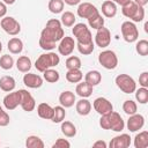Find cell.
<instances>
[{
  "label": "cell",
  "instance_id": "6da1fadb",
  "mask_svg": "<svg viewBox=\"0 0 148 148\" xmlns=\"http://www.w3.org/2000/svg\"><path fill=\"white\" fill-rule=\"evenodd\" d=\"M64 36H65V32H64L61 22L57 18H51L46 22V25L42 30L39 38L50 43H57V42H60V39Z\"/></svg>",
  "mask_w": 148,
  "mask_h": 148
},
{
  "label": "cell",
  "instance_id": "7a4b0ae2",
  "mask_svg": "<svg viewBox=\"0 0 148 148\" xmlns=\"http://www.w3.org/2000/svg\"><path fill=\"white\" fill-rule=\"evenodd\" d=\"M99 126L103 130H111L113 132H121L125 127V123L118 112L111 111L106 114L101 116Z\"/></svg>",
  "mask_w": 148,
  "mask_h": 148
},
{
  "label": "cell",
  "instance_id": "3957f363",
  "mask_svg": "<svg viewBox=\"0 0 148 148\" xmlns=\"http://www.w3.org/2000/svg\"><path fill=\"white\" fill-rule=\"evenodd\" d=\"M59 62H60V57L54 52H49L40 54L37 58V60L35 61V67L38 72L43 73L44 71L59 65Z\"/></svg>",
  "mask_w": 148,
  "mask_h": 148
},
{
  "label": "cell",
  "instance_id": "277c9868",
  "mask_svg": "<svg viewBox=\"0 0 148 148\" xmlns=\"http://www.w3.org/2000/svg\"><path fill=\"white\" fill-rule=\"evenodd\" d=\"M121 13L127 18L132 20V22H141L145 18V9L142 6L136 5L133 0L128 3L121 6Z\"/></svg>",
  "mask_w": 148,
  "mask_h": 148
},
{
  "label": "cell",
  "instance_id": "5b68a950",
  "mask_svg": "<svg viewBox=\"0 0 148 148\" xmlns=\"http://www.w3.org/2000/svg\"><path fill=\"white\" fill-rule=\"evenodd\" d=\"M72 32L74 37L76 38V43L80 44H88L92 42V35L84 23H76L74 24V28L72 29Z\"/></svg>",
  "mask_w": 148,
  "mask_h": 148
},
{
  "label": "cell",
  "instance_id": "8992f818",
  "mask_svg": "<svg viewBox=\"0 0 148 148\" xmlns=\"http://www.w3.org/2000/svg\"><path fill=\"white\" fill-rule=\"evenodd\" d=\"M120 31H121V36H123L124 40L127 43H134L139 38V30H138L135 23L132 21L123 22L121 27H120Z\"/></svg>",
  "mask_w": 148,
  "mask_h": 148
},
{
  "label": "cell",
  "instance_id": "52a82bcc",
  "mask_svg": "<svg viewBox=\"0 0 148 148\" xmlns=\"http://www.w3.org/2000/svg\"><path fill=\"white\" fill-rule=\"evenodd\" d=\"M114 82H116L117 87L125 94H132L136 89V83H135L134 79L132 76H130L128 74H119V75H117Z\"/></svg>",
  "mask_w": 148,
  "mask_h": 148
},
{
  "label": "cell",
  "instance_id": "ba28073f",
  "mask_svg": "<svg viewBox=\"0 0 148 148\" xmlns=\"http://www.w3.org/2000/svg\"><path fill=\"white\" fill-rule=\"evenodd\" d=\"M98 62L105 69H114L118 65V57L112 50H104L98 54Z\"/></svg>",
  "mask_w": 148,
  "mask_h": 148
},
{
  "label": "cell",
  "instance_id": "9c48e42d",
  "mask_svg": "<svg viewBox=\"0 0 148 148\" xmlns=\"http://www.w3.org/2000/svg\"><path fill=\"white\" fill-rule=\"evenodd\" d=\"M0 27L3 29V31L10 36H16L21 31V24L18 21H16L12 16H5L0 21Z\"/></svg>",
  "mask_w": 148,
  "mask_h": 148
},
{
  "label": "cell",
  "instance_id": "30bf717a",
  "mask_svg": "<svg viewBox=\"0 0 148 148\" xmlns=\"http://www.w3.org/2000/svg\"><path fill=\"white\" fill-rule=\"evenodd\" d=\"M111 43V32L108 28L102 27L97 29V32L95 35V44L99 46L101 49L108 47Z\"/></svg>",
  "mask_w": 148,
  "mask_h": 148
},
{
  "label": "cell",
  "instance_id": "8fae6325",
  "mask_svg": "<svg viewBox=\"0 0 148 148\" xmlns=\"http://www.w3.org/2000/svg\"><path fill=\"white\" fill-rule=\"evenodd\" d=\"M18 91L21 94V103H20L21 108L27 112L34 111V109L36 108V101L32 97V95L25 89H20Z\"/></svg>",
  "mask_w": 148,
  "mask_h": 148
},
{
  "label": "cell",
  "instance_id": "7c38bea8",
  "mask_svg": "<svg viewBox=\"0 0 148 148\" xmlns=\"http://www.w3.org/2000/svg\"><path fill=\"white\" fill-rule=\"evenodd\" d=\"M92 106H94L95 111H96L97 113H99L101 116H102V114H106V113L113 111V105H112V103H111L109 99H106L105 97H97V98L94 101Z\"/></svg>",
  "mask_w": 148,
  "mask_h": 148
},
{
  "label": "cell",
  "instance_id": "4fadbf2b",
  "mask_svg": "<svg viewBox=\"0 0 148 148\" xmlns=\"http://www.w3.org/2000/svg\"><path fill=\"white\" fill-rule=\"evenodd\" d=\"M75 46H76V43L74 42V38L73 37L64 36L60 39V43L58 45V51H59V53L61 56H69L74 51V47Z\"/></svg>",
  "mask_w": 148,
  "mask_h": 148
},
{
  "label": "cell",
  "instance_id": "5bb4252c",
  "mask_svg": "<svg viewBox=\"0 0 148 148\" xmlns=\"http://www.w3.org/2000/svg\"><path fill=\"white\" fill-rule=\"evenodd\" d=\"M3 105L7 110H14L16 109L20 103H21V94L20 91H9V94H7L3 97Z\"/></svg>",
  "mask_w": 148,
  "mask_h": 148
},
{
  "label": "cell",
  "instance_id": "9a60e30c",
  "mask_svg": "<svg viewBox=\"0 0 148 148\" xmlns=\"http://www.w3.org/2000/svg\"><path fill=\"white\" fill-rule=\"evenodd\" d=\"M98 9L96 8V6H94L92 3L90 2H82L77 7V15L81 17V18H89L96 14H98Z\"/></svg>",
  "mask_w": 148,
  "mask_h": 148
},
{
  "label": "cell",
  "instance_id": "2e32d148",
  "mask_svg": "<svg viewBox=\"0 0 148 148\" xmlns=\"http://www.w3.org/2000/svg\"><path fill=\"white\" fill-rule=\"evenodd\" d=\"M145 125V117L140 113L131 114L127 120V130L130 132H138Z\"/></svg>",
  "mask_w": 148,
  "mask_h": 148
},
{
  "label": "cell",
  "instance_id": "e0dca14e",
  "mask_svg": "<svg viewBox=\"0 0 148 148\" xmlns=\"http://www.w3.org/2000/svg\"><path fill=\"white\" fill-rule=\"evenodd\" d=\"M23 83L31 89H37L40 88L43 84V77L39 76L38 74H34V73H27L23 76Z\"/></svg>",
  "mask_w": 148,
  "mask_h": 148
},
{
  "label": "cell",
  "instance_id": "ac0fdd59",
  "mask_svg": "<svg viewBox=\"0 0 148 148\" xmlns=\"http://www.w3.org/2000/svg\"><path fill=\"white\" fill-rule=\"evenodd\" d=\"M130 146H131V136L126 133L114 136L109 143L110 148H127Z\"/></svg>",
  "mask_w": 148,
  "mask_h": 148
},
{
  "label": "cell",
  "instance_id": "d6986e66",
  "mask_svg": "<svg viewBox=\"0 0 148 148\" xmlns=\"http://www.w3.org/2000/svg\"><path fill=\"white\" fill-rule=\"evenodd\" d=\"M59 103L64 108H71V106H73L74 103H75V95H74V92H72L69 90L62 91L59 95Z\"/></svg>",
  "mask_w": 148,
  "mask_h": 148
},
{
  "label": "cell",
  "instance_id": "ffe728a7",
  "mask_svg": "<svg viewBox=\"0 0 148 148\" xmlns=\"http://www.w3.org/2000/svg\"><path fill=\"white\" fill-rule=\"evenodd\" d=\"M102 14L105 16V17H114L116 14H117V5L111 1V0H105L103 3H102Z\"/></svg>",
  "mask_w": 148,
  "mask_h": 148
},
{
  "label": "cell",
  "instance_id": "44dd1931",
  "mask_svg": "<svg viewBox=\"0 0 148 148\" xmlns=\"http://www.w3.org/2000/svg\"><path fill=\"white\" fill-rule=\"evenodd\" d=\"M92 89L94 87L89 83H87L86 81L84 82H79V84L76 86L75 88V92L81 97V98H88L89 96H91L92 94Z\"/></svg>",
  "mask_w": 148,
  "mask_h": 148
},
{
  "label": "cell",
  "instance_id": "7402d4cb",
  "mask_svg": "<svg viewBox=\"0 0 148 148\" xmlns=\"http://www.w3.org/2000/svg\"><path fill=\"white\" fill-rule=\"evenodd\" d=\"M37 113L40 118L46 119V120H51L52 116H53V108L47 103H40L37 106Z\"/></svg>",
  "mask_w": 148,
  "mask_h": 148
},
{
  "label": "cell",
  "instance_id": "603a6c76",
  "mask_svg": "<svg viewBox=\"0 0 148 148\" xmlns=\"http://www.w3.org/2000/svg\"><path fill=\"white\" fill-rule=\"evenodd\" d=\"M75 109L80 116H88L91 111V103L87 98H81L80 101L76 102Z\"/></svg>",
  "mask_w": 148,
  "mask_h": 148
},
{
  "label": "cell",
  "instance_id": "cb8c5ba5",
  "mask_svg": "<svg viewBox=\"0 0 148 148\" xmlns=\"http://www.w3.org/2000/svg\"><path fill=\"white\" fill-rule=\"evenodd\" d=\"M15 86H16V83H15V80L13 76L3 75L0 77V89L2 91H6V92L13 91Z\"/></svg>",
  "mask_w": 148,
  "mask_h": 148
},
{
  "label": "cell",
  "instance_id": "d4e9b609",
  "mask_svg": "<svg viewBox=\"0 0 148 148\" xmlns=\"http://www.w3.org/2000/svg\"><path fill=\"white\" fill-rule=\"evenodd\" d=\"M7 49L9 50L10 53L13 54H18L22 52L23 50V42L17 38V37H13L8 40V44H7Z\"/></svg>",
  "mask_w": 148,
  "mask_h": 148
},
{
  "label": "cell",
  "instance_id": "484cf974",
  "mask_svg": "<svg viewBox=\"0 0 148 148\" xmlns=\"http://www.w3.org/2000/svg\"><path fill=\"white\" fill-rule=\"evenodd\" d=\"M84 81H86L87 83L91 84L92 87H95V86H97V84L101 83V81H102V74H101L98 71H96V69L89 71V72L84 75Z\"/></svg>",
  "mask_w": 148,
  "mask_h": 148
},
{
  "label": "cell",
  "instance_id": "4316f807",
  "mask_svg": "<svg viewBox=\"0 0 148 148\" xmlns=\"http://www.w3.org/2000/svg\"><path fill=\"white\" fill-rule=\"evenodd\" d=\"M16 68L22 73H28L31 68V60L27 56H21L16 60Z\"/></svg>",
  "mask_w": 148,
  "mask_h": 148
},
{
  "label": "cell",
  "instance_id": "83f0119b",
  "mask_svg": "<svg viewBox=\"0 0 148 148\" xmlns=\"http://www.w3.org/2000/svg\"><path fill=\"white\" fill-rule=\"evenodd\" d=\"M61 132L67 138H73L76 135V127L72 121H61Z\"/></svg>",
  "mask_w": 148,
  "mask_h": 148
},
{
  "label": "cell",
  "instance_id": "f1b7e54d",
  "mask_svg": "<svg viewBox=\"0 0 148 148\" xmlns=\"http://www.w3.org/2000/svg\"><path fill=\"white\" fill-rule=\"evenodd\" d=\"M134 147L135 148H147L148 147V132L142 131L134 138Z\"/></svg>",
  "mask_w": 148,
  "mask_h": 148
},
{
  "label": "cell",
  "instance_id": "f546056e",
  "mask_svg": "<svg viewBox=\"0 0 148 148\" xmlns=\"http://www.w3.org/2000/svg\"><path fill=\"white\" fill-rule=\"evenodd\" d=\"M82 79H83V73L80 71V68L68 69L66 73V80L71 83H79Z\"/></svg>",
  "mask_w": 148,
  "mask_h": 148
},
{
  "label": "cell",
  "instance_id": "4dcf8cb0",
  "mask_svg": "<svg viewBox=\"0 0 148 148\" xmlns=\"http://www.w3.org/2000/svg\"><path fill=\"white\" fill-rule=\"evenodd\" d=\"M43 77L46 82H50V83H56L59 81L60 79V74L58 71L53 69V68H49L46 71L43 72Z\"/></svg>",
  "mask_w": 148,
  "mask_h": 148
},
{
  "label": "cell",
  "instance_id": "1f68e13d",
  "mask_svg": "<svg viewBox=\"0 0 148 148\" xmlns=\"http://www.w3.org/2000/svg\"><path fill=\"white\" fill-rule=\"evenodd\" d=\"M75 21H76V17L72 12H65V13L61 14L60 22L64 27H67V28L73 27L75 24Z\"/></svg>",
  "mask_w": 148,
  "mask_h": 148
},
{
  "label": "cell",
  "instance_id": "d6a6232c",
  "mask_svg": "<svg viewBox=\"0 0 148 148\" xmlns=\"http://www.w3.org/2000/svg\"><path fill=\"white\" fill-rule=\"evenodd\" d=\"M27 148H44V142L37 135H30L25 140Z\"/></svg>",
  "mask_w": 148,
  "mask_h": 148
},
{
  "label": "cell",
  "instance_id": "836d02e7",
  "mask_svg": "<svg viewBox=\"0 0 148 148\" xmlns=\"http://www.w3.org/2000/svg\"><path fill=\"white\" fill-rule=\"evenodd\" d=\"M88 24L90 25V28L97 30V29L104 27V18H103V16L98 13V14H96V15H94V16H91V17L88 18Z\"/></svg>",
  "mask_w": 148,
  "mask_h": 148
},
{
  "label": "cell",
  "instance_id": "e575fe53",
  "mask_svg": "<svg viewBox=\"0 0 148 148\" xmlns=\"http://www.w3.org/2000/svg\"><path fill=\"white\" fill-rule=\"evenodd\" d=\"M66 117V111H65V108L61 106V105H58L56 108H53V116H52V121L53 123H61Z\"/></svg>",
  "mask_w": 148,
  "mask_h": 148
},
{
  "label": "cell",
  "instance_id": "d590c367",
  "mask_svg": "<svg viewBox=\"0 0 148 148\" xmlns=\"http://www.w3.org/2000/svg\"><path fill=\"white\" fill-rule=\"evenodd\" d=\"M64 5H65L64 0H50L47 7H49V10H50L51 13H53V14H59V13L62 12Z\"/></svg>",
  "mask_w": 148,
  "mask_h": 148
},
{
  "label": "cell",
  "instance_id": "8d00e7d4",
  "mask_svg": "<svg viewBox=\"0 0 148 148\" xmlns=\"http://www.w3.org/2000/svg\"><path fill=\"white\" fill-rule=\"evenodd\" d=\"M135 98L140 104H146L148 102V88L141 87L139 89H135Z\"/></svg>",
  "mask_w": 148,
  "mask_h": 148
},
{
  "label": "cell",
  "instance_id": "74e56055",
  "mask_svg": "<svg viewBox=\"0 0 148 148\" xmlns=\"http://www.w3.org/2000/svg\"><path fill=\"white\" fill-rule=\"evenodd\" d=\"M123 111H124L126 114H128V116L134 114V113H136V111H138V105H136V103H135L134 101H132V99H126V101L124 102V104H123Z\"/></svg>",
  "mask_w": 148,
  "mask_h": 148
},
{
  "label": "cell",
  "instance_id": "f35d334b",
  "mask_svg": "<svg viewBox=\"0 0 148 148\" xmlns=\"http://www.w3.org/2000/svg\"><path fill=\"white\" fill-rule=\"evenodd\" d=\"M65 66L67 69H76L81 67V59L76 56H71L66 59Z\"/></svg>",
  "mask_w": 148,
  "mask_h": 148
},
{
  "label": "cell",
  "instance_id": "ab89813d",
  "mask_svg": "<svg viewBox=\"0 0 148 148\" xmlns=\"http://www.w3.org/2000/svg\"><path fill=\"white\" fill-rule=\"evenodd\" d=\"M13 66H14V59H13L12 56H9V54H3V56H1V58H0V67H1L2 69L8 71V69H10Z\"/></svg>",
  "mask_w": 148,
  "mask_h": 148
},
{
  "label": "cell",
  "instance_id": "60d3db41",
  "mask_svg": "<svg viewBox=\"0 0 148 148\" xmlns=\"http://www.w3.org/2000/svg\"><path fill=\"white\" fill-rule=\"evenodd\" d=\"M76 47H77V50H79V52H80L81 54H83V56H89V54L92 53L95 45H94V42H90V43H88V44H80V43H76Z\"/></svg>",
  "mask_w": 148,
  "mask_h": 148
},
{
  "label": "cell",
  "instance_id": "b9f144b4",
  "mask_svg": "<svg viewBox=\"0 0 148 148\" xmlns=\"http://www.w3.org/2000/svg\"><path fill=\"white\" fill-rule=\"evenodd\" d=\"M135 50L140 56L146 57L148 54V42L146 39H140L135 45Z\"/></svg>",
  "mask_w": 148,
  "mask_h": 148
},
{
  "label": "cell",
  "instance_id": "7bdbcfd3",
  "mask_svg": "<svg viewBox=\"0 0 148 148\" xmlns=\"http://www.w3.org/2000/svg\"><path fill=\"white\" fill-rule=\"evenodd\" d=\"M69 147H71V143L66 139H58L52 145V148H69Z\"/></svg>",
  "mask_w": 148,
  "mask_h": 148
},
{
  "label": "cell",
  "instance_id": "ee69618b",
  "mask_svg": "<svg viewBox=\"0 0 148 148\" xmlns=\"http://www.w3.org/2000/svg\"><path fill=\"white\" fill-rule=\"evenodd\" d=\"M39 46L45 51H51V50L56 49V43H50V42H46V40L39 38Z\"/></svg>",
  "mask_w": 148,
  "mask_h": 148
},
{
  "label": "cell",
  "instance_id": "f6af8a7d",
  "mask_svg": "<svg viewBox=\"0 0 148 148\" xmlns=\"http://www.w3.org/2000/svg\"><path fill=\"white\" fill-rule=\"evenodd\" d=\"M9 121H10V118H9L8 113L6 111L1 110L0 111V126L1 127H5V126H7L9 124Z\"/></svg>",
  "mask_w": 148,
  "mask_h": 148
},
{
  "label": "cell",
  "instance_id": "bcb514c9",
  "mask_svg": "<svg viewBox=\"0 0 148 148\" xmlns=\"http://www.w3.org/2000/svg\"><path fill=\"white\" fill-rule=\"evenodd\" d=\"M139 84L141 87L148 88V72H142L139 76Z\"/></svg>",
  "mask_w": 148,
  "mask_h": 148
},
{
  "label": "cell",
  "instance_id": "7dc6e473",
  "mask_svg": "<svg viewBox=\"0 0 148 148\" xmlns=\"http://www.w3.org/2000/svg\"><path fill=\"white\" fill-rule=\"evenodd\" d=\"M6 13H7V5L3 1H0V18L5 17Z\"/></svg>",
  "mask_w": 148,
  "mask_h": 148
},
{
  "label": "cell",
  "instance_id": "c3c4849f",
  "mask_svg": "<svg viewBox=\"0 0 148 148\" xmlns=\"http://www.w3.org/2000/svg\"><path fill=\"white\" fill-rule=\"evenodd\" d=\"M106 142L105 141H103V140H98V141H95L94 143H92V147H101V148H106Z\"/></svg>",
  "mask_w": 148,
  "mask_h": 148
},
{
  "label": "cell",
  "instance_id": "681fc988",
  "mask_svg": "<svg viewBox=\"0 0 148 148\" xmlns=\"http://www.w3.org/2000/svg\"><path fill=\"white\" fill-rule=\"evenodd\" d=\"M64 2L69 6H75V5H79L81 2V0H64Z\"/></svg>",
  "mask_w": 148,
  "mask_h": 148
},
{
  "label": "cell",
  "instance_id": "f907efd6",
  "mask_svg": "<svg viewBox=\"0 0 148 148\" xmlns=\"http://www.w3.org/2000/svg\"><path fill=\"white\" fill-rule=\"evenodd\" d=\"M111 1H113L116 5H120V6H124V5L128 3V2H130V1H132V0H111Z\"/></svg>",
  "mask_w": 148,
  "mask_h": 148
},
{
  "label": "cell",
  "instance_id": "816d5d0a",
  "mask_svg": "<svg viewBox=\"0 0 148 148\" xmlns=\"http://www.w3.org/2000/svg\"><path fill=\"white\" fill-rule=\"evenodd\" d=\"M136 5H139V6H142V7H145L147 3H148V0H133Z\"/></svg>",
  "mask_w": 148,
  "mask_h": 148
},
{
  "label": "cell",
  "instance_id": "f5cc1de1",
  "mask_svg": "<svg viewBox=\"0 0 148 148\" xmlns=\"http://www.w3.org/2000/svg\"><path fill=\"white\" fill-rule=\"evenodd\" d=\"M2 1H3L6 5H13V3H14L16 0H2Z\"/></svg>",
  "mask_w": 148,
  "mask_h": 148
},
{
  "label": "cell",
  "instance_id": "db71d44e",
  "mask_svg": "<svg viewBox=\"0 0 148 148\" xmlns=\"http://www.w3.org/2000/svg\"><path fill=\"white\" fill-rule=\"evenodd\" d=\"M147 27H148V23L146 22V23H145V31H146V32L148 31V29H147Z\"/></svg>",
  "mask_w": 148,
  "mask_h": 148
},
{
  "label": "cell",
  "instance_id": "11a10c76",
  "mask_svg": "<svg viewBox=\"0 0 148 148\" xmlns=\"http://www.w3.org/2000/svg\"><path fill=\"white\" fill-rule=\"evenodd\" d=\"M2 51V44H1V42H0V52Z\"/></svg>",
  "mask_w": 148,
  "mask_h": 148
},
{
  "label": "cell",
  "instance_id": "9f6ffc18",
  "mask_svg": "<svg viewBox=\"0 0 148 148\" xmlns=\"http://www.w3.org/2000/svg\"><path fill=\"white\" fill-rule=\"evenodd\" d=\"M1 110H2V108H1V106H0V111H1Z\"/></svg>",
  "mask_w": 148,
  "mask_h": 148
}]
</instances>
